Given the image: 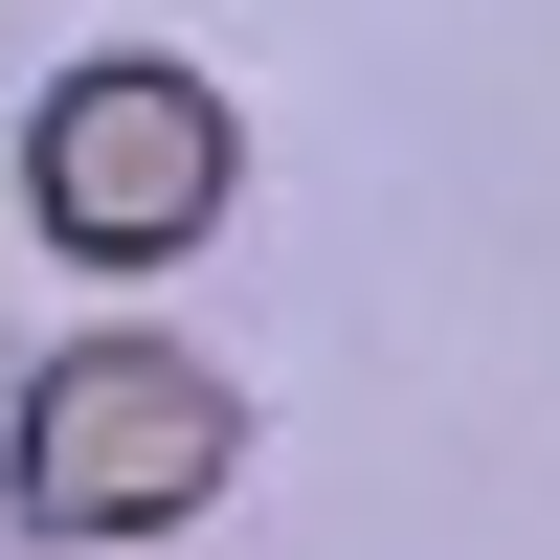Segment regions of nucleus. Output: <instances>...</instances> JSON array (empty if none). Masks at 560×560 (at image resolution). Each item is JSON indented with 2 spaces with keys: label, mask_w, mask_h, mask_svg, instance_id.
<instances>
[{
  "label": "nucleus",
  "mask_w": 560,
  "mask_h": 560,
  "mask_svg": "<svg viewBox=\"0 0 560 560\" xmlns=\"http://www.w3.org/2000/svg\"><path fill=\"white\" fill-rule=\"evenodd\" d=\"M224 471H247V382L179 359V337H68L23 382V427H0V516L23 538H158Z\"/></svg>",
  "instance_id": "nucleus-1"
},
{
  "label": "nucleus",
  "mask_w": 560,
  "mask_h": 560,
  "mask_svg": "<svg viewBox=\"0 0 560 560\" xmlns=\"http://www.w3.org/2000/svg\"><path fill=\"white\" fill-rule=\"evenodd\" d=\"M224 179H247V135H224V90L158 68V45L68 68L45 135H23V224H45L68 269H179V247L224 224Z\"/></svg>",
  "instance_id": "nucleus-2"
}]
</instances>
